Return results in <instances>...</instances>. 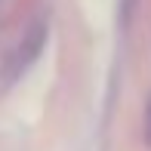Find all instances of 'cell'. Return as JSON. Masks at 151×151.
<instances>
[{"label":"cell","mask_w":151,"mask_h":151,"mask_svg":"<svg viewBox=\"0 0 151 151\" xmlns=\"http://www.w3.org/2000/svg\"><path fill=\"white\" fill-rule=\"evenodd\" d=\"M43 40H46V25L40 22V25H34L31 34L22 40V50H19V68H25L28 62L37 59V52L43 50Z\"/></svg>","instance_id":"cell-1"},{"label":"cell","mask_w":151,"mask_h":151,"mask_svg":"<svg viewBox=\"0 0 151 151\" xmlns=\"http://www.w3.org/2000/svg\"><path fill=\"white\" fill-rule=\"evenodd\" d=\"M145 142L151 145V99H148V108H145Z\"/></svg>","instance_id":"cell-2"}]
</instances>
